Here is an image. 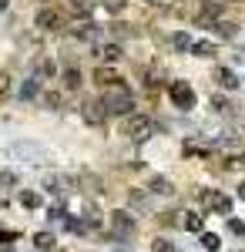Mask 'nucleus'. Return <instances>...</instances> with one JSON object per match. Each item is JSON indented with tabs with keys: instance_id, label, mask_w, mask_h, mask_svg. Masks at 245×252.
<instances>
[{
	"instance_id": "obj_1",
	"label": "nucleus",
	"mask_w": 245,
	"mask_h": 252,
	"mask_svg": "<svg viewBox=\"0 0 245 252\" xmlns=\"http://www.w3.org/2000/svg\"><path fill=\"white\" fill-rule=\"evenodd\" d=\"M101 104L108 108V115H134V97L131 91H124V88H104V94H101Z\"/></svg>"
},
{
	"instance_id": "obj_2",
	"label": "nucleus",
	"mask_w": 245,
	"mask_h": 252,
	"mask_svg": "<svg viewBox=\"0 0 245 252\" xmlns=\"http://www.w3.org/2000/svg\"><path fill=\"white\" fill-rule=\"evenodd\" d=\"M151 131H154L151 118H145V115H128L124 118V135L131 138V141H148Z\"/></svg>"
},
{
	"instance_id": "obj_3",
	"label": "nucleus",
	"mask_w": 245,
	"mask_h": 252,
	"mask_svg": "<svg viewBox=\"0 0 245 252\" xmlns=\"http://www.w3.org/2000/svg\"><path fill=\"white\" fill-rule=\"evenodd\" d=\"M168 97L175 101V108H182V111H191V108H195V91H191L188 81H171Z\"/></svg>"
},
{
	"instance_id": "obj_4",
	"label": "nucleus",
	"mask_w": 245,
	"mask_h": 252,
	"mask_svg": "<svg viewBox=\"0 0 245 252\" xmlns=\"http://www.w3.org/2000/svg\"><path fill=\"white\" fill-rule=\"evenodd\" d=\"M111 232L118 235V239H128V235L134 232V215L131 212H124V209H118V212H111Z\"/></svg>"
},
{
	"instance_id": "obj_5",
	"label": "nucleus",
	"mask_w": 245,
	"mask_h": 252,
	"mask_svg": "<svg viewBox=\"0 0 245 252\" xmlns=\"http://www.w3.org/2000/svg\"><path fill=\"white\" fill-rule=\"evenodd\" d=\"M81 118H84V121H88V125H104V118H108V108H104V104H101V101H88V104H84V108H81Z\"/></svg>"
},
{
	"instance_id": "obj_6",
	"label": "nucleus",
	"mask_w": 245,
	"mask_h": 252,
	"mask_svg": "<svg viewBox=\"0 0 245 252\" xmlns=\"http://www.w3.org/2000/svg\"><path fill=\"white\" fill-rule=\"evenodd\" d=\"M202 198H205L208 209H215L218 215H232V198H228V195H222V192H205Z\"/></svg>"
},
{
	"instance_id": "obj_7",
	"label": "nucleus",
	"mask_w": 245,
	"mask_h": 252,
	"mask_svg": "<svg viewBox=\"0 0 245 252\" xmlns=\"http://www.w3.org/2000/svg\"><path fill=\"white\" fill-rule=\"evenodd\" d=\"M37 27H40V31H61V14L51 10V7L37 10Z\"/></svg>"
},
{
	"instance_id": "obj_8",
	"label": "nucleus",
	"mask_w": 245,
	"mask_h": 252,
	"mask_svg": "<svg viewBox=\"0 0 245 252\" xmlns=\"http://www.w3.org/2000/svg\"><path fill=\"white\" fill-rule=\"evenodd\" d=\"M215 81H218L222 91H235V88H239V78H235L232 67H215Z\"/></svg>"
},
{
	"instance_id": "obj_9",
	"label": "nucleus",
	"mask_w": 245,
	"mask_h": 252,
	"mask_svg": "<svg viewBox=\"0 0 245 252\" xmlns=\"http://www.w3.org/2000/svg\"><path fill=\"white\" fill-rule=\"evenodd\" d=\"M34 78L37 81H51V78H57V64L51 58H40L37 64H34Z\"/></svg>"
},
{
	"instance_id": "obj_10",
	"label": "nucleus",
	"mask_w": 245,
	"mask_h": 252,
	"mask_svg": "<svg viewBox=\"0 0 245 252\" xmlns=\"http://www.w3.org/2000/svg\"><path fill=\"white\" fill-rule=\"evenodd\" d=\"M94 81H97V88H101V91H104V88H118V84H121V78L114 74L111 67H97V71H94Z\"/></svg>"
},
{
	"instance_id": "obj_11",
	"label": "nucleus",
	"mask_w": 245,
	"mask_h": 252,
	"mask_svg": "<svg viewBox=\"0 0 245 252\" xmlns=\"http://www.w3.org/2000/svg\"><path fill=\"white\" fill-rule=\"evenodd\" d=\"M10 155H24V158H34V161H40V158H44V148L27 141V145H14V148H10Z\"/></svg>"
},
{
	"instance_id": "obj_12",
	"label": "nucleus",
	"mask_w": 245,
	"mask_h": 252,
	"mask_svg": "<svg viewBox=\"0 0 245 252\" xmlns=\"http://www.w3.org/2000/svg\"><path fill=\"white\" fill-rule=\"evenodd\" d=\"M121 54H124V51H121V44H114V40H108V44H101V47H97V58L108 61V64H111V61H118Z\"/></svg>"
},
{
	"instance_id": "obj_13",
	"label": "nucleus",
	"mask_w": 245,
	"mask_h": 252,
	"mask_svg": "<svg viewBox=\"0 0 245 252\" xmlns=\"http://www.w3.org/2000/svg\"><path fill=\"white\" fill-rule=\"evenodd\" d=\"M61 81H64V91H77L81 88V71L77 67H64L61 71Z\"/></svg>"
},
{
	"instance_id": "obj_14",
	"label": "nucleus",
	"mask_w": 245,
	"mask_h": 252,
	"mask_svg": "<svg viewBox=\"0 0 245 252\" xmlns=\"http://www.w3.org/2000/svg\"><path fill=\"white\" fill-rule=\"evenodd\" d=\"M148 192H151V195H171V192H175V185H171L168 178H161V175H154V178L148 182Z\"/></svg>"
},
{
	"instance_id": "obj_15",
	"label": "nucleus",
	"mask_w": 245,
	"mask_h": 252,
	"mask_svg": "<svg viewBox=\"0 0 245 252\" xmlns=\"http://www.w3.org/2000/svg\"><path fill=\"white\" fill-rule=\"evenodd\" d=\"M17 94H20V101H34V97L40 94V81H37V78H27L24 84H20Z\"/></svg>"
},
{
	"instance_id": "obj_16",
	"label": "nucleus",
	"mask_w": 245,
	"mask_h": 252,
	"mask_svg": "<svg viewBox=\"0 0 245 252\" xmlns=\"http://www.w3.org/2000/svg\"><path fill=\"white\" fill-rule=\"evenodd\" d=\"M171 47H175L178 54H185V51H191V47H195V40H191L185 31H178V34H171Z\"/></svg>"
},
{
	"instance_id": "obj_17",
	"label": "nucleus",
	"mask_w": 245,
	"mask_h": 252,
	"mask_svg": "<svg viewBox=\"0 0 245 252\" xmlns=\"http://www.w3.org/2000/svg\"><path fill=\"white\" fill-rule=\"evenodd\" d=\"M74 37H81V40H97V24L84 20L81 27H74Z\"/></svg>"
},
{
	"instance_id": "obj_18",
	"label": "nucleus",
	"mask_w": 245,
	"mask_h": 252,
	"mask_svg": "<svg viewBox=\"0 0 245 252\" xmlns=\"http://www.w3.org/2000/svg\"><path fill=\"white\" fill-rule=\"evenodd\" d=\"M71 10H74V17H91V14H94V3H91V0H71Z\"/></svg>"
},
{
	"instance_id": "obj_19",
	"label": "nucleus",
	"mask_w": 245,
	"mask_h": 252,
	"mask_svg": "<svg viewBox=\"0 0 245 252\" xmlns=\"http://www.w3.org/2000/svg\"><path fill=\"white\" fill-rule=\"evenodd\" d=\"M17 198H20V205H24V209H31V212H34V209H40V195L31 192V189H24Z\"/></svg>"
},
{
	"instance_id": "obj_20",
	"label": "nucleus",
	"mask_w": 245,
	"mask_h": 252,
	"mask_svg": "<svg viewBox=\"0 0 245 252\" xmlns=\"http://www.w3.org/2000/svg\"><path fill=\"white\" fill-rule=\"evenodd\" d=\"M191 54H195V58H215V44H212V40H195Z\"/></svg>"
},
{
	"instance_id": "obj_21",
	"label": "nucleus",
	"mask_w": 245,
	"mask_h": 252,
	"mask_svg": "<svg viewBox=\"0 0 245 252\" xmlns=\"http://www.w3.org/2000/svg\"><path fill=\"white\" fill-rule=\"evenodd\" d=\"M54 242H57L54 232H37V235H34V246H37L40 252H51V249H54Z\"/></svg>"
},
{
	"instance_id": "obj_22",
	"label": "nucleus",
	"mask_w": 245,
	"mask_h": 252,
	"mask_svg": "<svg viewBox=\"0 0 245 252\" xmlns=\"http://www.w3.org/2000/svg\"><path fill=\"white\" fill-rule=\"evenodd\" d=\"M212 31H215V34H218L222 40H232V37H235V24H228V20H218Z\"/></svg>"
},
{
	"instance_id": "obj_23",
	"label": "nucleus",
	"mask_w": 245,
	"mask_h": 252,
	"mask_svg": "<svg viewBox=\"0 0 245 252\" xmlns=\"http://www.w3.org/2000/svg\"><path fill=\"white\" fill-rule=\"evenodd\" d=\"M202 249H205V252H218V249H222V239H218L215 232H205V235H202Z\"/></svg>"
},
{
	"instance_id": "obj_24",
	"label": "nucleus",
	"mask_w": 245,
	"mask_h": 252,
	"mask_svg": "<svg viewBox=\"0 0 245 252\" xmlns=\"http://www.w3.org/2000/svg\"><path fill=\"white\" fill-rule=\"evenodd\" d=\"M182 229H188V232H202V215L188 212L185 219H182Z\"/></svg>"
},
{
	"instance_id": "obj_25",
	"label": "nucleus",
	"mask_w": 245,
	"mask_h": 252,
	"mask_svg": "<svg viewBox=\"0 0 245 252\" xmlns=\"http://www.w3.org/2000/svg\"><path fill=\"white\" fill-rule=\"evenodd\" d=\"M202 14L218 17V14H222V0H202Z\"/></svg>"
},
{
	"instance_id": "obj_26",
	"label": "nucleus",
	"mask_w": 245,
	"mask_h": 252,
	"mask_svg": "<svg viewBox=\"0 0 245 252\" xmlns=\"http://www.w3.org/2000/svg\"><path fill=\"white\" fill-rule=\"evenodd\" d=\"M124 7H128V0H104V10L114 14V17H118V14H124Z\"/></svg>"
},
{
	"instance_id": "obj_27",
	"label": "nucleus",
	"mask_w": 245,
	"mask_h": 252,
	"mask_svg": "<svg viewBox=\"0 0 245 252\" xmlns=\"http://www.w3.org/2000/svg\"><path fill=\"white\" fill-rule=\"evenodd\" d=\"M0 185H3V189H14V185H17V175L10 172V168H0Z\"/></svg>"
},
{
	"instance_id": "obj_28",
	"label": "nucleus",
	"mask_w": 245,
	"mask_h": 252,
	"mask_svg": "<svg viewBox=\"0 0 245 252\" xmlns=\"http://www.w3.org/2000/svg\"><path fill=\"white\" fill-rule=\"evenodd\" d=\"M151 252H175V246H171L168 239H154L151 242Z\"/></svg>"
},
{
	"instance_id": "obj_29",
	"label": "nucleus",
	"mask_w": 245,
	"mask_h": 252,
	"mask_svg": "<svg viewBox=\"0 0 245 252\" xmlns=\"http://www.w3.org/2000/svg\"><path fill=\"white\" fill-rule=\"evenodd\" d=\"M212 108H215L218 115H225V111H228V101H225V97H218V94H215V97H212Z\"/></svg>"
},
{
	"instance_id": "obj_30",
	"label": "nucleus",
	"mask_w": 245,
	"mask_h": 252,
	"mask_svg": "<svg viewBox=\"0 0 245 252\" xmlns=\"http://www.w3.org/2000/svg\"><path fill=\"white\" fill-rule=\"evenodd\" d=\"M228 232H235V235H245V222H239V219H228Z\"/></svg>"
},
{
	"instance_id": "obj_31",
	"label": "nucleus",
	"mask_w": 245,
	"mask_h": 252,
	"mask_svg": "<svg viewBox=\"0 0 245 252\" xmlns=\"http://www.w3.org/2000/svg\"><path fill=\"white\" fill-rule=\"evenodd\" d=\"M44 189H47V192H61V178H57V175H51V178L44 182Z\"/></svg>"
},
{
	"instance_id": "obj_32",
	"label": "nucleus",
	"mask_w": 245,
	"mask_h": 252,
	"mask_svg": "<svg viewBox=\"0 0 245 252\" xmlns=\"http://www.w3.org/2000/svg\"><path fill=\"white\" fill-rule=\"evenodd\" d=\"M111 34L114 37H128V27L124 24H111Z\"/></svg>"
},
{
	"instance_id": "obj_33",
	"label": "nucleus",
	"mask_w": 245,
	"mask_h": 252,
	"mask_svg": "<svg viewBox=\"0 0 245 252\" xmlns=\"http://www.w3.org/2000/svg\"><path fill=\"white\" fill-rule=\"evenodd\" d=\"M44 104H47V108H57V104H61V94H44Z\"/></svg>"
},
{
	"instance_id": "obj_34",
	"label": "nucleus",
	"mask_w": 245,
	"mask_h": 252,
	"mask_svg": "<svg viewBox=\"0 0 245 252\" xmlns=\"http://www.w3.org/2000/svg\"><path fill=\"white\" fill-rule=\"evenodd\" d=\"M239 198H242V202H245V182H242V185H239Z\"/></svg>"
},
{
	"instance_id": "obj_35",
	"label": "nucleus",
	"mask_w": 245,
	"mask_h": 252,
	"mask_svg": "<svg viewBox=\"0 0 245 252\" xmlns=\"http://www.w3.org/2000/svg\"><path fill=\"white\" fill-rule=\"evenodd\" d=\"M3 10H7V0H0V14H3Z\"/></svg>"
},
{
	"instance_id": "obj_36",
	"label": "nucleus",
	"mask_w": 245,
	"mask_h": 252,
	"mask_svg": "<svg viewBox=\"0 0 245 252\" xmlns=\"http://www.w3.org/2000/svg\"><path fill=\"white\" fill-rule=\"evenodd\" d=\"M0 252H14V249H10V246H7V249H0Z\"/></svg>"
},
{
	"instance_id": "obj_37",
	"label": "nucleus",
	"mask_w": 245,
	"mask_h": 252,
	"mask_svg": "<svg viewBox=\"0 0 245 252\" xmlns=\"http://www.w3.org/2000/svg\"><path fill=\"white\" fill-rule=\"evenodd\" d=\"M242 131H245V128H242Z\"/></svg>"
}]
</instances>
